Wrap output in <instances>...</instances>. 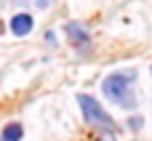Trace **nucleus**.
Segmentation results:
<instances>
[{"instance_id": "nucleus-1", "label": "nucleus", "mask_w": 152, "mask_h": 141, "mask_svg": "<svg viewBox=\"0 0 152 141\" xmlns=\"http://www.w3.org/2000/svg\"><path fill=\"white\" fill-rule=\"evenodd\" d=\"M134 80H136V72H115V75L104 77L102 91H104V96L112 104H118L123 109H136V96L131 91Z\"/></svg>"}, {"instance_id": "nucleus-2", "label": "nucleus", "mask_w": 152, "mask_h": 141, "mask_svg": "<svg viewBox=\"0 0 152 141\" xmlns=\"http://www.w3.org/2000/svg\"><path fill=\"white\" fill-rule=\"evenodd\" d=\"M77 104H80L83 117H86V123H88V125H99V128H104V131H110V133H115V131H118L115 120H112V117L102 109V104H99L94 96L80 93V96H77Z\"/></svg>"}, {"instance_id": "nucleus-3", "label": "nucleus", "mask_w": 152, "mask_h": 141, "mask_svg": "<svg viewBox=\"0 0 152 141\" xmlns=\"http://www.w3.org/2000/svg\"><path fill=\"white\" fill-rule=\"evenodd\" d=\"M64 32H67V40L77 48V51H88V45H91V37H88V29L83 27V24H77V21H69V24H64Z\"/></svg>"}, {"instance_id": "nucleus-4", "label": "nucleus", "mask_w": 152, "mask_h": 141, "mask_svg": "<svg viewBox=\"0 0 152 141\" xmlns=\"http://www.w3.org/2000/svg\"><path fill=\"white\" fill-rule=\"evenodd\" d=\"M32 24H35V21H32V16H29V13H16V16L11 19V32H13V35H19V37H21V35H29Z\"/></svg>"}, {"instance_id": "nucleus-5", "label": "nucleus", "mask_w": 152, "mask_h": 141, "mask_svg": "<svg viewBox=\"0 0 152 141\" xmlns=\"http://www.w3.org/2000/svg\"><path fill=\"white\" fill-rule=\"evenodd\" d=\"M21 133H24V131H21L19 123H8V125L3 128V136H0V139L3 141H21Z\"/></svg>"}, {"instance_id": "nucleus-6", "label": "nucleus", "mask_w": 152, "mask_h": 141, "mask_svg": "<svg viewBox=\"0 0 152 141\" xmlns=\"http://www.w3.org/2000/svg\"><path fill=\"white\" fill-rule=\"evenodd\" d=\"M96 141H118V139H115V133H110V131H104V133H102V136H99Z\"/></svg>"}, {"instance_id": "nucleus-7", "label": "nucleus", "mask_w": 152, "mask_h": 141, "mask_svg": "<svg viewBox=\"0 0 152 141\" xmlns=\"http://www.w3.org/2000/svg\"><path fill=\"white\" fill-rule=\"evenodd\" d=\"M131 128L139 131V128H142V117H134V120H131Z\"/></svg>"}, {"instance_id": "nucleus-8", "label": "nucleus", "mask_w": 152, "mask_h": 141, "mask_svg": "<svg viewBox=\"0 0 152 141\" xmlns=\"http://www.w3.org/2000/svg\"><path fill=\"white\" fill-rule=\"evenodd\" d=\"M13 3H27V0H13Z\"/></svg>"}]
</instances>
